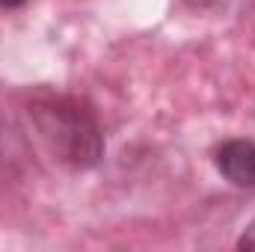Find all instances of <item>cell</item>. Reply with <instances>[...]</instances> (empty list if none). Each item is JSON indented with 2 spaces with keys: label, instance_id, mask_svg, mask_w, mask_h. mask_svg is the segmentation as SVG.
<instances>
[{
  "label": "cell",
  "instance_id": "5b68a950",
  "mask_svg": "<svg viewBox=\"0 0 255 252\" xmlns=\"http://www.w3.org/2000/svg\"><path fill=\"white\" fill-rule=\"evenodd\" d=\"M27 0H0V9H18V6H24Z\"/></svg>",
  "mask_w": 255,
  "mask_h": 252
},
{
  "label": "cell",
  "instance_id": "6da1fadb",
  "mask_svg": "<svg viewBox=\"0 0 255 252\" xmlns=\"http://www.w3.org/2000/svg\"><path fill=\"white\" fill-rule=\"evenodd\" d=\"M30 122L42 145L63 166L86 172L101 163L104 133L89 104L80 98L63 92H39L30 101Z\"/></svg>",
  "mask_w": 255,
  "mask_h": 252
},
{
  "label": "cell",
  "instance_id": "277c9868",
  "mask_svg": "<svg viewBox=\"0 0 255 252\" xmlns=\"http://www.w3.org/2000/svg\"><path fill=\"white\" fill-rule=\"evenodd\" d=\"M184 3H190L193 9H208V6H214L217 0H184Z\"/></svg>",
  "mask_w": 255,
  "mask_h": 252
},
{
  "label": "cell",
  "instance_id": "7a4b0ae2",
  "mask_svg": "<svg viewBox=\"0 0 255 252\" xmlns=\"http://www.w3.org/2000/svg\"><path fill=\"white\" fill-rule=\"evenodd\" d=\"M217 172L238 190H255V139L232 136L214 148Z\"/></svg>",
  "mask_w": 255,
  "mask_h": 252
},
{
  "label": "cell",
  "instance_id": "3957f363",
  "mask_svg": "<svg viewBox=\"0 0 255 252\" xmlns=\"http://www.w3.org/2000/svg\"><path fill=\"white\" fill-rule=\"evenodd\" d=\"M238 250H255V220L241 232V238H238Z\"/></svg>",
  "mask_w": 255,
  "mask_h": 252
}]
</instances>
